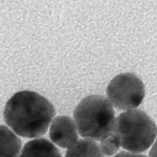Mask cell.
I'll list each match as a JSON object with an SVG mask.
<instances>
[{
	"label": "cell",
	"mask_w": 157,
	"mask_h": 157,
	"mask_svg": "<svg viewBox=\"0 0 157 157\" xmlns=\"http://www.w3.org/2000/svg\"><path fill=\"white\" fill-rule=\"evenodd\" d=\"M22 143L9 128L0 126V157H19Z\"/></svg>",
	"instance_id": "cell-7"
},
{
	"label": "cell",
	"mask_w": 157,
	"mask_h": 157,
	"mask_svg": "<svg viewBox=\"0 0 157 157\" xmlns=\"http://www.w3.org/2000/svg\"><path fill=\"white\" fill-rule=\"evenodd\" d=\"M19 157H62L59 151L49 140L38 138L24 146Z\"/></svg>",
	"instance_id": "cell-6"
},
{
	"label": "cell",
	"mask_w": 157,
	"mask_h": 157,
	"mask_svg": "<svg viewBox=\"0 0 157 157\" xmlns=\"http://www.w3.org/2000/svg\"><path fill=\"white\" fill-rule=\"evenodd\" d=\"M52 104L39 93L20 91L8 100L4 109L6 123L17 135L37 138L44 135L55 116Z\"/></svg>",
	"instance_id": "cell-1"
},
{
	"label": "cell",
	"mask_w": 157,
	"mask_h": 157,
	"mask_svg": "<svg viewBox=\"0 0 157 157\" xmlns=\"http://www.w3.org/2000/svg\"><path fill=\"white\" fill-rule=\"evenodd\" d=\"M49 137L53 143L69 149L78 141V131L75 120L69 116H57L50 124Z\"/></svg>",
	"instance_id": "cell-5"
},
{
	"label": "cell",
	"mask_w": 157,
	"mask_h": 157,
	"mask_svg": "<svg viewBox=\"0 0 157 157\" xmlns=\"http://www.w3.org/2000/svg\"><path fill=\"white\" fill-rule=\"evenodd\" d=\"M149 157H157V140L152 145L150 151H149Z\"/></svg>",
	"instance_id": "cell-11"
},
{
	"label": "cell",
	"mask_w": 157,
	"mask_h": 157,
	"mask_svg": "<svg viewBox=\"0 0 157 157\" xmlns=\"http://www.w3.org/2000/svg\"><path fill=\"white\" fill-rule=\"evenodd\" d=\"M65 157H105V155L94 140L84 139L78 140L68 149Z\"/></svg>",
	"instance_id": "cell-8"
},
{
	"label": "cell",
	"mask_w": 157,
	"mask_h": 157,
	"mask_svg": "<svg viewBox=\"0 0 157 157\" xmlns=\"http://www.w3.org/2000/svg\"><path fill=\"white\" fill-rule=\"evenodd\" d=\"M107 99L118 109L137 108L145 97V86L135 74L125 72L115 76L106 88Z\"/></svg>",
	"instance_id": "cell-4"
},
{
	"label": "cell",
	"mask_w": 157,
	"mask_h": 157,
	"mask_svg": "<svg viewBox=\"0 0 157 157\" xmlns=\"http://www.w3.org/2000/svg\"><path fill=\"white\" fill-rule=\"evenodd\" d=\"M99 146L104 155L113 156L117 153L121 145L116 134L112 130L111 132L100 140V144Z\"/></svg>",
	"instance_id": "cell-9"
},
{
	"label": "cell",
	"mask_w": 157,
	"mask_h": 157,
	"mask_svg": "<svg viewBox=\"0 0 157 157\" xmlns=\"http://www.w3.org/2000/svg\"><path fill=\"white\" fill-rule=\"evenodd\" d=\"M113 157H146L145 155H141L139 153H133L130 152H121L120 153L116 154Z\"/></svg>",
	"instance_id": "cell-10"
},
{
	"label": "cell",
	"mask_w": 157,
	"mask_h": 157,
	"mask_svg": "<svg viewBox=\"0 0 157 157\" xmlns=\"http://www.w3.org/2000/svg\"><path fill=\"white\" fill-rule=\"evenodd\" d=\"M74 120L78 133L83 138L100 141L112 132L116 118L108 99L91 95L82 99L75 107Z\"/></svg>",
	"instance_id": "cell-2"
},
{
	"label": "cell",
	"mask_w": 157,
	"mask_h": 157,
	"mask_svg": "<svg viewBox=\"0 0 157 157\" xmlns=\"http://www.w3.org/2000/svg\"><path fill=\"white\" fill-rule=\"evenodd\" d=\"M113 131L128 152L140 153L149 149L157 136L153 120L139 109L126 110L116 118Z\"/></svg>",
	"instance_id": "cell-3"
}]
</instances>
